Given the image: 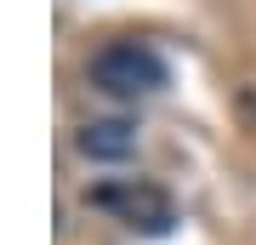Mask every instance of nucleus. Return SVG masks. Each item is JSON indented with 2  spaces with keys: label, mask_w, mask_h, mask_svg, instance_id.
Returning a JSON list of instances; mask_svg holds the SVG:
<instances>
[{
  "label": "nucleus",
  "mask_w": 256,
  "mask_h": 245,
  "mask_svg": "<svg viewBox=\"0 0 256 245\" xmlns=\"http://www.w3.org/2000/svg\"><path fill=\"white\" fill-rule=\"evenodd\" d=\"M74 143H80L86 160H126L137 148V126L131 120H86Z\"/></svg>",
  "instance_id": "7ed1b4c3"
},
{
  "label": "nucleus",
  "mask_w": 256,
  "mask_h": 245,
  "mask_svg": "<svg viewBox=\"0 0 256 245\" xmlns=\"http://www.w3.org/2000/svg\"><path fill=\"white\" fill-rule=\"evenodd\" d=\"M92 80L102 91H114V97H142V91H154L165 80V63L142 40H114L92 57Z\"/></svg>",
  "instance_id": "f257e3e1"
},
{
  "label": "nucleus",
  "mask_w": 256,
  "mask_h": 245,
  "mask_svg": "<svg viewBox=\"0 0 256 245\" xmlns=\"http://www.w3.org/2000/svg\"><path fill=\"white\" fill-rule=\"evenodd\" d=\"M97 205H114L126 222H137V228H171V200H165L160 188H148V182H131V188H102L97 194Z\"/></svg>",
  "instance_id": "f03ea898"
}]
</instances>
